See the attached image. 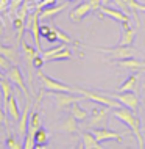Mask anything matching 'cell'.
<instances>
[{"label":"cell","mask_w":145,"mask_h":149,"mask_svg":"<svg viewBox=\"0 0 145 149\" xmlns=\"http://www.w3.org/2000/svg\"><path fill=\"white\" fill-rule=\"evenodd\" d=\"M5 111L8 113L10 118H13L14 121H19L21 119V110H19V105H17V99L14 97V94L10 97V100L6 102L5 105Z\"/></svg>","instance_id":"20"},{"label":"cell","mask_w":145,"mask_h":149,"mask_svg":"<svg viewBox=\"0 0 145 149\" xmlns=\"http://www.w3.org/2000/svg\"><path fill=\"white\" fill-rule=\"evenodd\" d=\"M75 93L81 94L83 97L92 100V102L98 104V105H106L109 108H120L123 105H120L119 100H115L114 97H111L108 93L104 91H92V90H86V88H80V86H75Z\"/></svg>","instance_id":"2"},{"label":"cell","mask_w":145,"mask_h":149,"mask_svg":"<svg viewBox=\"0 0 145 149\" xmlns=\"http://www.w3.org/2000/svg\"><path fill=\"white\" fill-rule=\"evenodd\" d=\"M92 134L95 135V138L98 140L100 143L106 141V140H115V141H122V136H123L122 134H119V132L109 130V129H106V127H94Z\"/></svg>","instance_id":"12"},{"label":"cell","mask_w":145,"mask_h":149,"mask_svg":"<svg viewBox=\"0 0 145 149\" xmlns=\"http://www.w3.org/2000/svg\"><path fill=\"white\" fill-rule=\"evenodd\" d=\"M22 2H23V0H11V3H10V13L11 14H16V11H17V8L22 5Z\"/></svg>","instance_id":"36"},{"label":"cell","mask_w":145,"mask_h":149,"mask_svg":"<svg viewBox=\"0 0 145 149\" xmlns=\"http://www.w3.org/2000/svg\"><path fill=\"white\" fill-rule=\"evenodd\" d=\"M108 116H109V107H95L92 110V115L87 118V126L89 127H103L108 123Z\"/></svg>","instance_id":"8"},{"label":"cell","mask_w":145,"mask_h":149,"mask_svg":"<svg viewBox=\"0 0 145 149\" xmlns=\"http://www.w3.org/2000/svg\"><path fill=\"white\" fill-rule=\"evenodd\" d=\"M13 25H14V30L17 31V41L21 42L22 36H23V31H25V19H21V17H16L13 19Z\"/></svg>","instance_id":"29"},{"label":"cell","mask_w":145,"mask_h":149,"mask_svg":"<svg viewBox=\"0 0 145 149\" xmlns=\"http://www.w3.org/2000/svg\"><path fill=\"white\" fill-rule=\"evenodd\" d=\"M44 63H45V60L42 58V55L41 54H38L34 57V60H33V66H34V69H41V68L44 66Z\"/></svg>","instance_id":"34"},{"label":"cell","mask_w":145,"mask_h":149,"mask_svg":"<svg viewBox=\"0 0 145 149\" xmlns=\"http://www.w3.org/2000/svg\"><path fill=\"white\" fill-rule=\"evenodd\" d=\"M67 3H63V5H52V6L44 8V10H41V19H44V21H45V19H53L55 16H58L61 11L66 10Z\"/></svg>","instance_id":"19"},{"label":"cell","mask_w":145,"mask_h":149,"mask_svg":"<svg viewBox=\"0 0 145 149\" xmlns=\"http://www.w3.org/2000/svg\"><path fill=\"white\" fill-rule=\"evenodd\" d=\"M45 41L47 42H56L58 41V36H56V31L53 30V27H52V31L45 36Z\"/></svg>","instance_id":"37"},{"label":"cell","mask_w":145,"mask_h":149,"mask_svg":"<svg viewBox=\"0 0 145 149\" xmlns=\"http://www.w3.org/2000/svg\"><path fill=\"white\" fill-rule=\"evenodd\" d=\"M39 19H41V10L39 8H34L33 11H30L25 19V30H28L33 36L34 41V47L39 52H42L41 47V24H39Z\"/></svg>","instance_id":"3"},{"label":"cell","mask_w":145,"mask_h":149,"mask_svg":"<svg viewBox=\"0 0 145 149\" xmlns=\"http://www.w3.org/2000/svg\"><path fill=\"white\" fill-rule=\"evenodd\" d=\"M112 116L117 118L119 121L125 123L128 127L131 129V132L134 134V136L137 138L139 141V148H144V136H142V130H140V118L136 115L134 110L131 108H126V107H120V108H114L112 111Z\"/></svg>","instance_id":"1"},{"label":"cell","mask_w":145,"mask_h":149,"mask_svg":"<svg viewBox=\"0 0 145 149\" xmlns=\"http://www.w3.org/2000/svg\"><path fill=\"white\" fill-rule=\"evenodd\" d=\"M0 88H2V94H3V104L6 105V102L10 100V97L14 94L13 93V85H11V80L5 77L0 79Z\"/></svg>","instance_id":"23"},{"label":"cell","mask_w":145,"mask_h":149,"mask_svg":"<svg viewBox=\"0 0 145 149\" xmlns=\"http://www.w3.org/2000/svg\"><path fill=\"white\" fill-rule=\"evenodd\" d=\"M111 2H112V0H102V5H103V6H108Z\"/></svg>","instance_id":"41"},{"label":"cell","mask_w":145,"mask_h":149,"mask_svg":"<svg viewBox=\"0 0 145 149\" xmlns=\"http://www.w3.org/2000/svg\"><path fill=\"white\" fill-rule=\"evenodd\" d=\"M0 54L5 55V57L10 60L13 64H19L21 61V54L16 47H11V46H0Z\"/></svg>","instance_id":"21"},{"label":"cell","mask_w":145,"mask_h":149,"mask_svg":"<svg viewBox=\"0 0 145 149\" xmlns=\"http://www.w3.org/2000/svg\"><path fill=\"white\" fill-rule=\"evenodd\" d=\"M81 138H83V143L80 144L81 149H102L103 148L98 140L95 138V135L91 134V132H84L81 135Z\"/></svg>","instance_id":"16"},{"label":"cell","mask_w":145,"mask_h":149,"mask_svg":"<svg viewBox=\"0 0 145 149\" xmlns=\"http://www.w3.org/2000/svg\"><path fill=\"white\" fill-rule=\"evenodd\" d=\"M66 2H74V0H66Z\"/></svg>","instance_id":"44"},{"label":"cell","mask_w":145,"mask_h":149,"mask_svg":"<svg viewBox=\"0 0 145 149\" xmlns=\"http://www.w3.org/2000/svg\"><path fill=\"white\" fill-rule=\"evenodd\" d=\"M11 66H13V63H11L10 60H8V58L5 57V55L0 54V69H2V71L6 74V72L11 69Z\"/></svg>","instance_id":"33"},{"label":"cell","mask_w":145,"mask_h":149,"mask_svg":"<svg viewBox=\"0 0 145 149\" xmlns=\"http://www.w3.org/2000/svg\"><path fill=\"white\" fill-rule=\"evenodd\" d=\"M5 123L6 124V127H8V119H6V115H5V110H3L2 107H0V124H3ZM10 129V127H8Z\"/></svg>","instance_id":"40"},{"label":"cell","mask_w":145,"mask_h":149,"mask_svg":"<svg viewBox=\"0 0 145 149\" xmlns=\"http://www.w3.org/2000/svg\"><path fill=\"white\" fill-rule=\"evenodd\" d=\"M112 3L115 5V8H119V10H122L123 13H126V14H131L130 5H128V0H112Z\"/></svg>","instance_id":"32"},{"label":"cell","mask_w":145,"mask_h":149,"mask_svg":"<svg viewBox=\"0 0 145 149\" xmlns=\"http://www.w3.org/2000/svg\"><path fill=\"white\" fill-rule=\"evenodd\" d=\"M28 127H31L33 130H39L42 127V118L39 111H30V121H28Z\"/></svg>","instance_id":"25"},{"label":"cell","mask_w":145,"mask_h":149,"mask_svg":"<svg viewBox=\"0 0 145 149\" xmlns=\"http://www.w3.org/2000/svg\"><path fill=\"white\" fill-rule=\"evenodd\" d=\"M6 77L11 80V83H14V85H17L21 88L23 96H25L27 99H30V91H28V88H27L25 79H23V74H22L21 68H19V64H13V66H11V69L6 72Z\"/></svg>","instance_id":"10"},{"label":"cell","mask_w":145,"mask_h":149,"mask_svg":"<svg viewBox=\"0 0 145 149\" xmlns=\"http://www.w3.org/2000/svg\"><path fill=\"white\" fill-rule=\"evenodd\" d=\"M52 27H53V30L56 31V36H58V42H66V44H75V46H78V42H75L74 39L70 38L69 35L66 33V31H63L59 29L58 25H55V24H52Z\"/></svg>","instance_id":"26"},{"label":"cell","mask_w":145,"mask_h":149,"mask_svg":"<svg viewBox=\"0 0 145 149\" xmlns=\"http://www.w3.org/2000/svg\"><path fill=\"white\" fill-rule=\"evenodd\" d=\"M47 94H50L53 97L55 104L58 108H67V107H72L74 104L76 102H81L83 100V96H74L72 93H64V91H48Z\"/></svg>","instance_id":"7"},{"label":"cell","mask_w":145,"mask_h":149,"mask_svg":"<svg viewBox=\"0 0 145 149\" xmlns=\"http://www.w3.org/2000/svg\"><path fill=\"white\" fill-rule=\"evenodd\" d=\"M137 88H139V75L137 74H131L117 91H137Z\"/></svg>","instance_id":"22"},{"label":"cell","mask_w":145,"mask_h":149,"mask_svg":"<svg viewBox=\"0 0 145 149\" xmlns=\"http://www.w3.org/2000/svg\"><path fill=\"white\" fill-rule=\"evenodd\" d=\"M111 97H114L115 100H119L123 107L131 108V110L137 111L139 105H140V100L139 96L136 94V91H115V93H108Z\"/></svg>","instance_id":"6"},{"label":"cell","mask_w":145,"mask_h":149,"mask_svg":"<svg viewBox=\"0 0 145 149\" xmlns=\"http://www.w3.org/2000/svg\"><path fill=\"white\" fill-rule=\"evenodd\" d=\"M70 58H72V50L66 47V49L59 50L56 55H53L50 58V61H61V60H70Z\"/></svg>","instance_id":"30"},{"label":"cell","mask_w":145,"mask_h":149,"mask_svg":"<svg viewBox=\"0 0 145 149\" xmlns=\"http://www.w3.org/2000/svg\"><path fill=\"white\" fill-rule=\"evenodd\" d=\"M144 130H145V129H144Z\"/></svg>","instance_id":"46"},{"label":"cell","mask_w":145,"mask_h":149,"mask_svg":"<svg viewBox=\"0 0 145 149\" xmlns=\"http://www.w3.org/2000/svg\"><path fill=\"white\" fill-rule=\"evenodd\" d=\"M30 105H31V104L27 102V105H25V108H23V111H22V115H21V119H19L17 132H19V135H21L22 138L25 136L27 130H28V121H30Z\"/></svg>","instance_id":"18"},{"label":"cell","mask_w":145,"mask_h":149,"mask_svg":"<svg viewBox=\"0 0 145 149\" xmlns=\"http://www.w3.org/2000/svg\"><path fill=\"white\" fill-rule=\"evenodd\" d=\"M117 66L119 68H123V69H130V71H142L144 68H145V61H140V60L131 57V58L119 60Z\"/></svg>","instance_id":"15"},{"label":"cell","mask_w":145,"mask_h":149,"mask_svg":"<svg viewBox=\"0 0 145 149\" xmlns=\"http://www.w3.org/2000/svg\"><path fill=\"white\" fill-rule=\"evenodd\" d=\"M5 146L8 149H22L23 148V143H21L17 138H14L13 135H10L6 138V141H5Z\"/></svg>","instance_id":"31"},{"label":"cell","mask_w":145,"mask_h":149,"mask_svg":"<svg viewBox=\"0 0 145 149\" xmlns=\"http://www.w3.org/2000/svg\"><path fill=\"white\" fill-rule=\"evenodd\" d=\"M5 77H6V74H5L2 69H0V79H5Z\"/></svg>","instance_id":"42"},{"label":"cell","mask_w":145,"mask_h":149,"mask_svg":"<svg viewBox=\"0 0 145 149\" xmlns=\"http://www.w3.org/2000/svg\"><path fill=\"white\" fill-rule=\"evenodd\" d=\"M21 49H22V57H23V60H25V63H27V68H28V77H33V69H34V66H33V60H34V57L38 54H41L36 47H33V46H30L25 39H21Z\"/></svg>","instance_id":"9"},{"label":"cell","mask_w":145,"mask_h":149,"mask_svg":"<svg viewBox=\"0 0 145 149\" xmlns=\"http://www.w3.org/2000/svg\"><path fill=\"white\" fill-rule=\"evenodd\" d=\"M2 33H3V27L0 25V36H2Z\"/></svg>","instance_id":"43"},{"label":"cell","mask_w":145,"mask_h":149,"mask_svg":"<svg viewBox=\"0 0 145 149\" xmlns=\"http://www.w3.org/2000/svg\"><path fill=\"white\" fill-rule=\"evenodd\" d=\"M100 13L103 16H108V17H111L112 21L119 22V24H123V22H130V14L123 13L122 10H119V8H111V6H100Z\"/></svg>","instance_id":"11"},{"label":"cell","mask_w":145,"mask_h":149,"mask_svg":"<svg viewBox=\"0 0 145 149\" xmlns=\"http://www.w3.org/2000/svg\"><path fill=\"white\" fill-rule=\"evenodd\" d=\"M91 11H92L91 2H83V3H80V5H76L74 10L70 11L69 17H70V21H74V22H81Z\"/></svg>","instance_id":"13"},{"label":"cell","mask_w":145,"mask_h":149,"mask_svg":"<svg viewBox=\"0 0 145 149\" xmlns=\"http://www.w3.org/2000/svg\"><path fill=\"white\" fill-rule=\"evenodd\" d=\"M11 0H0V13H5V11L10 8Z\"/></svg>","instance_id":"39"},{"label":"cell","mask_w":145,"mask_h":149,"mask_svg":"<svg viewBox=\"0 0 145 149\" xmlns=\"http://www.w3.org/2000/svg\"><path fill=\"white\" fill-rule=\"evenodd\" d=\"M122 25V35H120V39H119V46H131L134 42V38H136V29H133L130 25V22H123L120 24Z\"/></svg>","instance_id":"14"},{"label":"cell","mask_w":145,"mask_h":149,"mask_svg":"<svg viewBox=\"0 0 145 149\" xmlns=\"http://www.w3.org/2000/svg\"><path fill=\"white\" fill-rule=\"evenodd\" d=\"M59 129L66 134H76L78 132V119L74 115H69L67 118H64V121L59 124Z\"/></svg>","instance_id":"17"},{"label":"cell","mask_w":145,"mask_h":149,"mask_svg":"<svg viewBox=\"0 0 145 149\" xmlns=\"http://www.w3.org/2000/svg\"><path fill=\"white\" fill-rule=\"evenodd\" d=\"M56 2H58V0H41V2L36 5V8H39V10H44V8H47V6L56 5Z\"/></svg>","instance_id":"35"},{"label":"cell","mask_w":145,"mask_h":149,"mask_svg":"<svg viewBox=\"0 0 145 149\" xmlns=\"http://www.w3.org/2000/svg\"><path fill=\"white\" fill-rule=\"evenodd\" d=\"M94 50H98V52H103L106 54L109 58L112 60H125V58H131L137 54V50L133 49L131 46H115V47H91Z\"/></svg>","instance_id":"4"},{"label":"cell","mask_w":145,"mask_h":149,"mask_svg":"<svg viewBox=\"0 0 145 149\" xmlns=\"http://www.w3.org/2000/svg\"><path fill=\"white\" fill-rule=\"evenodd\" d=\"M50 31H52V25H45V24H42V25H41V36H42V38H45Z\"/></svg>","instance_id":"38"},{"label":"cell","mask_w":145,"mask_h":149,"mask_svg":"<svg viewBox=\"0 0 145 149\" xmlns=\"http://www.w3.org/2000/svg\"><path fill=\"white\" fill-rule=\"evenodd\" d=\"M142 71H144V72H145V68H144V69H142Z\"/></svg>","instance_id":"45"},{"label":"cell","mask_w":145,"mask_h":149,"mask_svg":"<svg viewBox=\"0 0 145 149\" xmlns=\"http://www.w3.org/2000/svg\"><path fill=\"white\" fill-rule=\"evenodd\" d=\"M34 143H36V148H45L47 146V143H48V132H47V129L41 127L39 130H36Z\"/></svg>","instance_id":"24"},{"label":"cell","mask_w":145,"mask_h":149,"mask_svg":"<svg viewBox=\"0 0 145 149\" xmlns=\"http://www.w3.org/2000/svg\"><path fill=\"white\" fill-rule=\"evenodd\" d=\"M38 77L41 79V83L42 86L45 88L47 91H64V93H75V86H70V85H66V83L59 82V80H56L53 77H50V75L44 74L41 69H38Z\"/></svg>","instance_id":"5"},{"label":"cell","mask_w":145,"mask_h":149,"mask_svg":"<svg viewBox=\"0 0 145 149\" xmlns=\"http://www.w3.org/2000/svg\"><path fill=\"white\" fill-rule=\"evenodd\" d=\"M34 134H36V132L33 130V129L28 127L27 134H25V136H23V149H33V148H36Z\"/></svg>","instance_id":"28"},{"label":"cell","mask_w":145,"mask_h":149,"mask_svg":"<svg viewBox=\"0 0 145 149\" xmlns=\"http://www.w3.org/2000/svg\"><path fill=\"white\" fill-rule=\"evenodd\" d=\"M70 113L74 115L78 121H86L87 118H89V113L80 107V102H76V104H74V105L70 107Z\"/></svg>","instance_id":"27"}]
</instances>
